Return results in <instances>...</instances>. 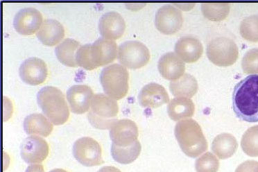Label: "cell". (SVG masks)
<instances>
[{
	"label": "cell",
	"mask_w": 258,
	"mask_h": 172,
	"mask_svg": "<svg viewBox=\"0 0 258 172\" xmlns=\"http://www.w3.org/2000/svg\"><path fill=\"white\" fill-rule=\"evenodd\" d=\"M117 44L115 40L101 37L93 44L80 46L76 53L77 65L87 70L113 62L117 58Z\"/></svg>",
	"instance_id": "2"
},
{
	"label": "cell",
	"mask_w": 258,
	"mask_h": 172,
	"mask_svg": "<svg viewBox=\"0 0 258 172\" xmlns=\"http://www.w3.org/2000/svg\"><path fill=\"white\" fill-rule=\"evenodd\" d=\"M238 148L235 137L230 133H221L214 139L212 151L219 159L225 160L233 156Z\"/></svg>",
	"instance_id": "22"
},
{
	"label": "cell",
	"mask_w": 258,
	"mask_h": 172,
	"mask_svg": "<svg viewBox=\"0 0 258 172\" xmlns=\"http://www.w3.org/2000/svg\"><path fill=\"white\" fill-rule=\"evenodd\" d=\"M117 58L125 68L139 69L146 66L150 60L148 47L138 40H128L118 47Z\"/></svg>",
	"instance_id": "8"
},
{
	"label": "cell",
	"mask_w": 258,
	"mask_h": 172,
	"mask_svg": "<svg viewBox=\"0 0 258 172\" xmlns=\"http://www.w3.org/2000/svg\"><path fill=\"white\" fill-rule=\"evenodd\" d=\"M258 164V162L255 160H247L239 164L235 172H254V169Z\"/></svg>",
	"instance_id": "31"
},
{
	"label": "cell",
	"mask_w": 258,
	"mask_h": 172,
	"mask_svg": "<svg viewBox=\"0 0 258 172\" xmlns=\"http://www.w3.org/2000/svg\"><path fill=\"white\" fill-rule=\"evenodd\" d=\"M140 104L144 108H156L170 101L167 90L157 83H149L143 87L138 95Z\"/></svg>",
	"instance_id": "17"
},
{
	"label": "cell",
	"mask_w": 258,
	"mask_h": 172,
	"mask_svg": "<svg viewBox=\"0 0 258 172\" xmlns=\"http://www.w3.org/2000/svg\"><path fill=\"white\" fill-rule=\"evenodd\" d=\"M99 29L103 38L115 40L123 36L126 29V22L119 13L109 11L101 17Z\"/></svg>",
	"instance_id": "16"
},
{
	"label": "cell",
	"mask_w": 258,
	"mask_h": 172,
	"mask_svg": "<svg viewBox=\"0 0 258 172\" xmlns=\"http://www.w3.org/2000/svg\"><path fill=\"white\" fill-rule=\"evenodd\" d=\"M241 146L248 156L258 157V125L246 130L241 138Z\"/></svg>",
	"instance_id": "28"
},
{
	"label": "cell",
	"mask_w": 258,
	"mask_h": 172,
	"mask_svg": "<svg viewBox=\"0 0 258 172\" xmlns=\"http://www.w3.org/2000/svg\"><path fill=\"white\" fill-rule=\"evenodd\" d=\"M37 101L42 112L54 125H62L70 118V110L64 94L54 86H45L37 94Z\"/></svg>",
	"instance_id": "4"
},
{
	"label": "cell",
	"mask_w": 258,
	"mask_h": 172,
	"mask_svg": "<svg viewBox=\"0 0 258 172\" xmlns=\"http://www.w3.org/2000/svg\"><path fill=\"white\" fill-rule=\"evenodd\" d=\"M119 106L115 99L102 93L94 94L88 118L96 129H111L117 121Z\"/></svg>",
	"instance_id": "5"
},
{
	"label": "cell",
	"mask_w": 258,
	"mask_h": 172,
	"mask_svg": "<svg viewBox=\"0 0 258 172\" xmlns=\"http://www.w3.org/2000/svg\"><path fill=\"white\" fill-rule=\"evenodd\" d=\"M160 75L169 81L180 79L185 74V62L174 52H167L160 57L158 64Z\"/></svg>",
	"instance_id": "18"
},
{
	"label": "cell",
	"mask_w": 258,
	"mask_h": 172,
	"mask_svg": "<svg viewBox=\"0 0 258 172\" xmlns=\"http://www.w3.org/2000/svg\"><path fill=\"white\" fill-rule=\"evenodd\" d=\"M183 16L181 11L171 5L160 7L155 16V25L163 34L172 35L181 29Z\"/></svg>",
	"instance_id": "10"
},
{
	"label": "cell",
	"mask_w": 258,
	"mask_h": 172,
	"mask_svg": "<svg viewBox=\"0 0 258 172\" xmlns=\"http://www.w3.org/2000/svg\"><path fill=\"white\" fill-rule=\"evenodd\" d=\"M241 36L245 40L258 42V15L246 17L241 22L239 27Z\"/></svg>",
	"instance_id": "29"
},
{
	"label": "cell",
	"mask_w": 258,
	"mask_h": 172,
	"mask_svg": "<svg viewBox=\"0 0 258 172\" xmlns=\"http://www.w3.org/2000/svg\"><path fill=\"white\" fill-rule=\"evenodd\" d=\"M195 105L191 99L186 97H175L167 105L169 118L174 121H181L195 114Z\"/></svg>",
	"instance_id": "24"
},
{
	"label": "cell",
	"mask_w": 258,
	"mask_h": 172,
	"mask_svg": "<svg viewBox=\"0 0 258 172\" xmlns=\"http://www.w3.org/2000/svg\"><path fill=\"white\" fill-rule=\"evenodd\" d=\"M197 172H217L219 168V161L211 152H206L197 159L195 162Z\"/></svg>",
	"instance_id": "30"
},
{
	"label": "cell",
	"mask_w": 258,
	"mask_h": 172,
	"mask_svg": "<svg viewBox=\"0 0 258 172\" xmlns=\"http://www.w3.org/2000/svg\"><path fill=\"white\" fill-rule=\"evenodd\" d=\"M129 72L126 68L118 64L105 67L101 70L100 82L105 93L115 100L122 99L129 89Z\"/></svg>",
	"instance_id": "6"
},
{
	"label": "cell",
	"mask_w": 258,
	"mask_h": 172,
	"mask_svg": "<svg viewBox=\"0 0 258 172\" xmlns=\"http://www.w3.org/2000/svg\"><path fill=\"white\" fill-rule=\"evenodd\" d=\"M80 43L73 38H66L55 48L57 59L61 64L68 67H77L76 53Z\"/></svg>",
	"instance_id": "25"
},
{
	"label": "cell",
	"mask_w": 258,
	"mask_h": 172,
	"mask_svg": "<svg viewBox=\"0 0 258 172\" xmlns=\"http://www.w3.org/2000/svg\"><path fill=\"white\" fill-rule=\"evenodd\" d=\"M25 172H45V169L41 164H32L27 167Z\"/></svg>",
	"instance_id": "32"
},
{
	"label": "cell",
	"mask_w": 258,
	"mask_h": 172,
	"mask_svg": "<svg viewBox=\"0 0 258 172\" xmlns=\"http://www.w3.org/2000/svg\"><path fill=\"white\" fill-rule=\"evenodd\" d=\"M66 96L72 112L81 114L89 110L94 92L87 85L77 84L68 89Z\"/></svg>",
	"instance_id": "15"
},
{
	"label": "cell",
	"mask_w": 258,
	"mask_h": 172,
	"mask_svg": "<svg viewBox=\"0 0 258 172\" xmlns=\"http://www.w3.org/2000/svg\"><path fill=\"white\" fill-rule=\"evenodd\" d=\"M174 51L184 62L192 64L202 57L204 47L199 39L193 36H184L176 42Z\"/></svg>",
	"instance_id": "19"
},
{
	"label": "cell",
	"mask_w": 258,
	"mask_h": 172,
	"mask_svg": "<svg viewBox=\"0 0 258 172\" xmlns=\"http://www.w3.org/2000/svg\"><path fill=\"white\" fill-rule=\"evenodd\" d=\"M49 172H68L67 171H66V170L62 169H55L51 170V171Z\"/></svg>",
	"instance_id": "34"
},
{
	"label": "cell",
	"mask_w": 258,
	"mask_h": 172,
	"mask_svg": "<svg viewBox=\"0 0 258 172\" xmlns=\"http://www.w3.org/2000/svg\"><path fill=\"white\" fill-rule=\"evenodd\" d=\"M175 136L182 152L197 158L208 150V142L198 122L192 119L178 122L175 126Z\"/></svg>",
	"instance_id": "3"
},
{
	"label": "cell",
	"mask_w": 258,
	"mask_h": 172,
	"mask_svg": "<svg viewBox=\"0 0 258 172\" xmlns=\"http://www.w3.org/2000/svg\"><path fill=\"white\" fill-rule=\"evenodd\" d=\"M169 89L176 97H193L199 90V85L195 77L185 73L180 79L171 81Z\"/></svg>",
	"instance_id": "23"
},
{
	"label": "cell",
	"mask_w": 258,
	"mask_h": 172,
	"mask_svg": "<svg viewBox=\"0 0 258 172\" xmlns=\"http://www.w3.org/2000/svg\"><path fill=\"white\" fill-rule=\"evenodd\" d=\"M64 28L58 20L46 19L42 22L36 36L42 44L47 46L56 45L64 36Z\"/></svg>",
	"instance_id": "20"
},
{
	"label": "cell",
	"mask_w": 258,
	"mask_h": 172,
	"mask_svg": "<svg viewBox=\"0 0 258 172\" xmlns=\"http://www.w3.org/2000/svg\"><path fill=\"white\" fill-rule=\"evenodd\" d=\"M20 77L27 84L36 86L45 82L48 68L45 61L38 57H31L23 61L19 68Z\"/></svg>",
	"instance_id": "13"
},
{
	"label": "cell",
	"mask_w": 258,
	"mask_h": 172,
	"mask_svg": "<svg viewBox=\"0 0 258 172\" xmlns=\"http://www.w3.org/2000/svg\"><path fill=\"white\" fill-rule=\"evenodd\" d=\"M43 17L38 9L27 7L20 9L14 19V26L20 34H34L39 30L42 24Z\"/></svg>",
	"instance_id": "14"
},
{
	"label": "cell",
	"mask_w": 258,
	"mask_h": 172,
	"mask_svg": "<svg viewBox=\"0 0 258 172\" xmlns=\"http://www.w3.org/2000/svg\"><path fill=\"white\" fill-rule=\"evenodd\" d=\"M97 172H121L120 170L117 169L113 166H106L101 168Z\"/></svg>",
	"instance_id": "33"
},
{
	"label": "cell",
	"mask_w": 258,
	"mask_h": 172,
	"mask_svg": "<svg viewBox=\"0 0 258 172\" xmlns=\"http://www.w3.org/2000/svg\"><path fill=\"white\" fill-rule=\"evenodd\" d=\"M230 7L228 3H203L202 14L211 21H222L227 18Z\"/></svg>",
	"instance_id": "27"
},
{
	"label": "cell",
	"mask_w": 258,
	"mask_h": 172,
	"mask_svg": "<svg viewBox=\"0 0 258 172\" xmlns=\"http://www.w3.org/2000/svg\"><path fill=\"white\" fill-rule=\"evenodd\" d=\"M257 74H258V66H257V70H256L255 75H257Z\"/></svg>",
	"instance_id": "36"
},
{
	"label": "cell",
	"mask_w": 258,
	"mask_h": 172,
	"mask_svg": "<svg viewBox=\"0 0 258 172\" xmlns=\"http://www.w3.org/2000/svg\"><path fill=\"white\" fill-rule=\"evenodd\" d=\"M206 53L208 59L217 66H232L237 61L239 50L237 44L227 37H217L208 43Z\"/></svg>",
	"instance_id": "7"
},
{
	"label": "cell",
	"mask_w": 258,
	"mask_h": 172,
	"mask_svg": "<svg viewBox=\"0 0 258 172\" xmlns=\"http://www.w3.org/2000/svg\"><path fill=\"white\" fill-rule=\"evenodd\" d=\"M139 131L135 122L129 119L117 120L110 131L112 144L117 147H127L137 141Z\"/></svg>",
	"instance_id": "12"
},
{
	"label": "cell",
	"mask_w": 258,
	"mask_h": 172,
	"mask_svg": "<svg viewBox=\"0 0 258 172\" xmlns=\"http://www.w3.org/2000/svg\"><path fill=\"white\" fill-rule=\"evenodd\" d=\"M142 146L139 140H137L130 147H119L112 144L111 155L112 158L123 164L132 163L141 154Z\"/></svg>",
	"instance_id": "26"
},
{
	"label": "cell",
	"mask_w": 258,
	"mask_h": 172,
	"mask_svg": "<svg viewBox=\"0 0 258 172\" xmlns=\"http://www.w3.org/2000/svg\"><path fill=\"white\" fill-rule=\"evenodd\" d=\"M254 172H258V164L255 168V169H254Z\"/></svg>",
	"instance_id": "35"
},
{
	"label": "cell",
	"mask_w": 258,
	"mask_h": 172,
	"mask_svg": "<svg viewBox=\"0 0 258 172\" xmlns=\"http://www.w3.org/2000/svg\"><path fill=\"white\" fill-rule=\"evenodd\" d=\"M73 155L76 160L86 166L102 164V150L99 142L90 137H83L75 142Z\"/></svg>",
	"instance_id": "9"
},
{
	"label": "cell",
	"mask_w": 258,
	"mask_h": 172,
	"mask_svg": "<svg viewBox=\"0 0 258 172\" xmlns=\"http://www.w3.org/2000/svg\"><path fill=\"white\" fill-rule=\"evenodd\" d=\"M24 129L28 135L48 137L53 131L52 123L41 113H33L26 117Z\"/></svg>",
	"instance_id": "21"
},
{
	"label": "cell",
	"mask_w": 258,
	"mask_h": 172,
	"mask_svg": "<svg viewBox=\"0 0 258 172\" xmlns=\"http://www.w3.org/2000/svg\"><path fill=\"white\" fill-rule=\"evenodd\" d=\"M49 153V144L39 136L27 137L20 146L22 158L28 164L41 163L47 158Z\"/></svg>",
	"instance_id": "11"
},
{
	"label": "cell",
	"mask_w": 258,
	"mask_h": 172,
	"mask_svg": "<svg viewBox=\"0 0 258 172\" xmlns=\"http://www.w3.org/2000/svg\"><path fill=\"white\" fill-rule=\"evenodd\" d=\"M233 108L242 121L258 122V75H250L236 85L233 94Z\"/></svg>",
	"instance_id": "1"
}]
</instances>
